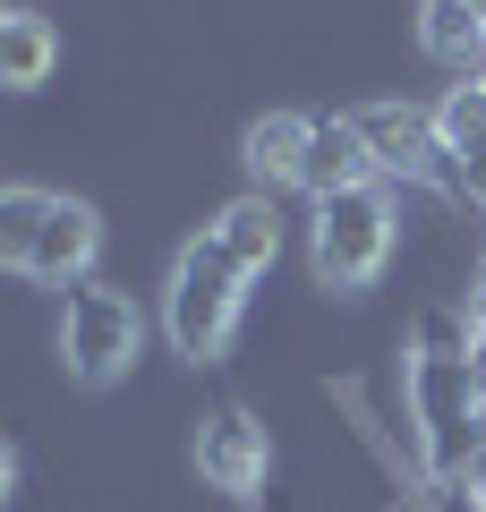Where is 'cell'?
Returning <instances> with one entry per match:
<instances>
[{"label":"cell","instance_id":"3957f363","mask_svg":"<svg viewBox=\"0 0 486 512\" xmlns=\"http://www.w3.org/2000/svg\"><path fill=\"white\" fill-rule=\"evenodd\" d=\"M384 256H393V205L384 188H342V197L316 205V274L333 291H359V282L384 274Z\"/></svg>","mask_w":486,"mask_h":512},{"label":"cell","instance_id":"52a82bcc","mask_svg":"<svg viewBox=\"0 0 486 512\" xmlns=\"http://www.w3.org/2000/svg\"><path fill=\"white\" fill-rule=\"evenodd\" d=\"M376 180V154H367V137H359V120H316V137H307V163H299V188L307 197H342V188H367Z\"/></svg>","mask_w":486,"mask_h":512},{"label":"cell","instance_id":"2e32d148","mask_svg":"<svg viewBox=\"0 0 486 512\" xmlns=\"http://www.w3.org/2000/svg\"><path fill=\"white\" fill-rule=\"evenodd\" d=\"M9 487H18V453L0 444V504H9Z\"/></svg>","mask_w":486,"mask_h":512},{"label":"cell","instance_id":"8fae6325","mask_svg":"<svg viewBox=\"0 0 486 512\" xmlns=\"http://www.w3.org/2000/svg\"><path fill=\"white\" fill-rule=\"evenodd\" d=\"M60 60V35L52 18H35V9H9V35H0V86H43Z\"/></svg>","mask_w":486,"mask_h":512},{"label":"cell","instance_id":"d6986e66","mask_svg":"<svg viewBox=\"0 0 486 512\" xmlns=\"http://www.w3.org/2000/svg\"><path fill=\"white\" fill-rule=\"evenodd\" d=\"M469 9H478V18H486V0H469Z\"/></svg>","mask_w":486,"mask_h":512},{"label":"cell","instance_id":"6da1fadb","mask_svg":"<svg viewBox=\"0 0 486 512\" xmlns=\"http://www.w3.org/2000/svg\"><path fill=\"white\" fill-rule=\"evenodd\" d=\"M145 350V316L128 291H111V282H77L69 299H60V359H69L77 384H120L128 359Z\"/></svg>","mask_w":486,"mask_h":512},{"label":"cell","instance_id":"277c9868","mask_svg":"<svg viewBox=\"0 0 486 512\" xmlns=\"http://www.w3.org/2000/svg\"><path fill=\"white\" fill-rule=\"evenodd\" d=\"M367 137V154H376L384 180H435L444 171V137H435V111H410V103H367L350 111Z\"/></svg>","mask_w":486,"mask_h":512},{"label":"cell","instance_id":"7c38bea8","mask_svg":"<svg viewBox=\"0 0 486 512\" xmlns=\"http://www.w3.org/2000/svg\"><path fill=\"white\" fill-rule=\"evenodd\" d=\"M435 137H444V163H478L486 154V86L461 77V86L435 103Z\"/></svg>","mask_w":486,"mask_h":512},{"label":"cell","instance_id":"5b68a950","mask_svg":"<svg viewBox=\"0 0 486 512\" xmlns=\"http://www.w3.org/2000/svg\"><path fill=\"white\" fill-rule=\"evenodd\" d=\"M94 248H103V214L86 197H52V222H43L35 256H26V274L43 291H77V282H94Z\"/></svg>","mask_w":486,"mask_h":512},{"label":"cell","instance_id":"ffe728a7","mask_svg":"<svg viewBox=\"0 0 486 512\" xmlns=\"http://www.w3.org/2000/svg\"><path fill=\"white\" fill-rule=\"evenodd\" d=\"M478 86H486V77H478Z\"/></svg>","mask_w":486,"mask_h":512},{"label":"cell","instance_id":"7a4b0ae2","mask_svg":"<svg viewBox=\"0 0 486 512\" xmlns=\"http://www.w3.org/2000/svg\"><path fill=\"white\" fill-rule=\"evenodd\" d=\"M239 265L222 256V239L205 231V239H188V256L171 265V350L180 359H214L222 342H231V325H239Z\"/></svg>","mask_w":486,"mask_h":512},{"label":"cell","instance_id":"9c48e42d","mask_svg":"<svg viewBox=\"0 0 486 512\" xmlns=\"http://www.w3.org/2000/svg\"><path fill=\"white\" fill-rule=\"evenodd\" d=\"M307 137H316V120H299V111H265V120L248 128V171H256L265 188H299Z\"/></svg>","mask_w":486,"mask_h":512},{"label":"cell","instance_id":"e0dca14e","mask_svg":"<svg viewBox=\"0 0 486 512\" xmlns=\"http://www.w3.org/2000/svg\"><path fill=\"white\" fill-rule=\"evenodd\" d=\"M469 325H478V342H486V282H478V299H469Z\"/></svg>","mask_w":486,"mask_h":512},{"label":"cell","instance_id":"4fadbf2b","mask_svg":"<svg viewBox=\"0 0 486 512\" xmlns=\"http://www.w3.org/2000/svg\"><path fill=\"white\" fill-rule=\"evenodd\" d=\"M43 222H52V197H43V188H0V265H18V274H26Z\"/></svg>","mask_w":486,"mask_h":512},{"label":"cell","instance_id":"30bf717a","mask_svg":"<svg viewBox=\"0 0 486 512\" xmlns=\"http://www.w3.org/2000/svg\"><path fill=\"white\" fill-rule=\"evenodd\" d=\"M214 239H222V256H231L239 274H265L273 248H282V214H273V197H239V205L214 214Z\"/></svg>","mask_w":486,"mask_h":512},{"label":"cell","instance_id":"8992f818","mask_svg":"<svg viewBox=\"0 0 486 512\" xmlns=\"http://www.w3.org/2000/svg\"><path fill=\"white\" fill-rule=\"evenodd\" d=\"M265 461H273V444H265V427H256L248 410H214V419L197 427V470L214 478L222 495L265 487Z\"/></svg>","mask_w":486,"mask_h":512},{"label":"cell","instance_id":"ba28073f","mask_svg":"<svg viewBox=\"0 0 486 512\" xmlns=\"http://www.w3.org/2000/svg\"><path fill=\"white\" fill-rule=\"evenodd\" d=\"M418 43H427V60H444V69L486 77V18L469 0H427V9H418Z\"/></svg>","mask_w":486,"mask_h":512},{"label":"cell","instance_id":"9a60e30c","mask_svg":"<svg viewBox=\"0 0 486 512\" xmlns=\"http://www.w3.org/2000/svg\"><path fill=\"white\" fill-rule=\"evenodd\" d=\"M469 495H478V504H486V444H478V453H469Z\"/></svg>","mask_w":486,"mask_h":512},{"label":"cell","instance_id":"ac0fdd59","mask_svg":"<svg viewBox=\"0 0 486 512\" xmlns=\"http://www.w3.org/2000/svg\"><path fill=\"white\" fill-rule=\"evenodd\" d=\"M0 35H9V9H0Z\"/></svg>","mask_w":486,"mask_h":512},{"label":"cell","instance_id":"5bb4252c","mask_svg":"<svg viewBox=\"0 0 486 512\" xmlns=\"http://www.w3.org/2000/svg\"><path fill=\"white\" fill-rule=\"evenodd\" d=\"M452 180H461L469 197H486V154H478V163H452Z\"/></svg>","mask_w":486,"mask_h":512}]
</instances>
